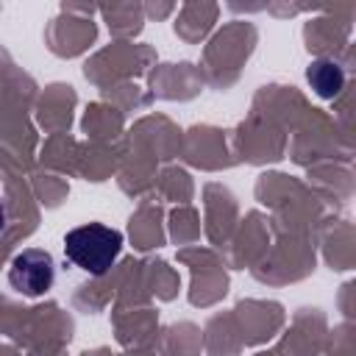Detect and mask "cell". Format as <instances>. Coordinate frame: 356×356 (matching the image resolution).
Returning a JSON list of instances; mask_svg holds the SVG:
<instances>
[{"label":"cell","instance_id":"obj_4","mask_svg":"<svg viewBox=\"0 0 356 356\" xmlns=\"http://www.w3.org/2000/svg\"><path fill=\"white\" fill-rule=\"evenodd\" d=\"M3 228H6V206L0 200V234H3Z\"/></svg>","mask_w":356,"mask_h":356},{"label":"cell","instance_id":"obj_3","mask_svg":"<svg viewBox=\"0 0 356 356\" xmlns=\"http://www.w3.org/2000/svg\"><path fill=\"white\" fill-rule=\"evenodd\" d=\"M306 78L312 83V89L320 95V97H334L342 83H345V72L337 61H328V58H317L309 64L306 70Z\"/></svg>","mask_w":356,"mask_h":356},{"label":"cell","instance_id":"obj_1","mask_svg":"<svg viewBox=\"0 0 356 356\" xmlns=\"http://www.w3.org/2000/svg\"><path fill=\"white\" fill-rule=\"evenodd\" d=\"M122 250V234L103 222H86L64 236V256L89 275H103Z\"/></svg>","mask_w":356,"mask_h":356},{"label":"cell","instance_id":"obj_2","mask_svg":"<svg viewBox=\"0 0 356 356\" xmlns=\"http://www.w3.org/2000/svg\"><path fill=\"white\" fill-rule=\"evenodd\" d=\"M8 281H11V286L17 292H22L28 298H39L56 281V261H53V256L47 250L28 248V250L14 256L11 270H8Z\"/></svg>","mask_w":356,"mask_h":356}]
</instances>
